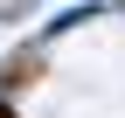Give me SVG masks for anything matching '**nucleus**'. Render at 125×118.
<instances>
[{"instance_id": "f257e3e1", "label": "nucleus", "mask_w": 125, "mask_h": 118, "mask_svg": "<svg viewBox=\"0 0 125 118\" xmlns=\"http://www.w3.org/2000/svg\"><path fill=\"white\" fill-rule=\"evenodd\" d=\"M0 118H14V111H0Z\"/></svg>"}]
</instances>
